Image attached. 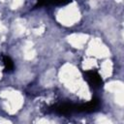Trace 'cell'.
<instances>
[{"mask_svg":"<svg viewBox=\"0 0 124 124\" xmlns=\"http://www.w3.org/2000/svg\"><path fill=\"white\" fill-rule=\"evenodd\" d=\"M86 78H87L88 82L92 86H99L102 83L101 77L96 72H88V73H86Z\"/></svg>","mask_w":124,"mask_h":124,"instance_id":"cell-1","label":"cell"},{"mask_svg":"<svg viewBox=\"0 0 124 124\" xmlns=\"http://www.w3.org/2000/svg\"><path fill=\"white\" fill-rule=\"evenodd\" d=\"M4 65H5V67H6V69L7 70H12L13 69V67H14V64H13V62H12V60L9 58V57H7V56H5L4 57Z\"/></svg>","mask_w":124,"mask_h":124,"instance_id":"cell-2","label":"cell"}]
</instances>
